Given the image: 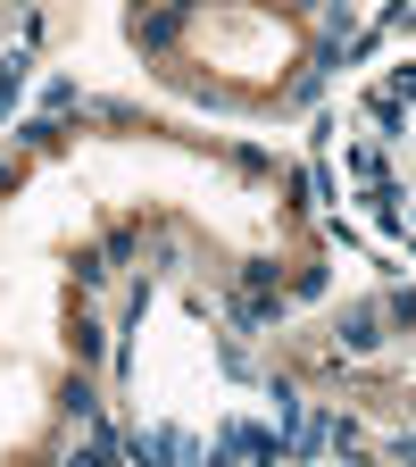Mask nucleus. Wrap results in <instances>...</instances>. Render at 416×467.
Masks as SVG:
<instances>
[{
  "mask_svg": "<svg viewBox=\"0 0 416 467\" xmlns=\"http://www.w3.org/2000/svg\"><path fill=\"white\" fill-rule=\"evenodd\" d=\"M341 350H375V309H350L341 317Z\"/></svg>",
  "mask_w": 416,
  "mask_h": 467,
  "instance_id": "obj_3",
  "label": "nucleus"
},
{
  "mask_svg": "<svg viewBox=\"0 0 416 467\" xmlns=\"http://www.w3.org/2000/svg\"><path fill=\"white\" fill-rule=\"evenodd\" d=\"M217 451H233V459H267V451H291L283 434H267V426H225L217 434Z\"/></svg>",
  "mask_w": 416,
  "mask_h": 467,
  "instance_id": "obj_2",
  "label": "nucleus"
},
{
  "mask_svg": "<svg viewBox=\"0 0 416 467\" xmlns=\"http://www.w3.org/2000/svg\"><path fill=\"white\" fill-rule=\"evenodd\" d=\"M367 126H375L383 142H400V134L416 126V67H391V76L367 92Z\"/></svg>",
  "mask_w": 416,
  "mask_h": 467,
  "instance_id": "obj_1",
  "label": "nucleus"
}]
</instances>
